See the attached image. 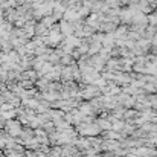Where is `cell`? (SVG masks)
<instances>
[{
    "label": "cell",
    "instance_id": "6da1fadb",
    "mask_svg": "<svg viewBox=\"0 0 157 157\" xmlns=\"http://www.w3.org/2000/svg\"><path fill=\"white\" fill-rule=\"evenodd\" d=\"M9 128V134L11 136H20L22 134V127H20L18 122L15 121H8V125H6Z\"/></svg>",
    "mask_w": 157,
    "mask_h": 157
},
{
    "label": "cell",
    "instance_id": "7a4b0ae2",
    "mask_svg": "<svg viewBox=\"0 0 157 157\" xmlns=\"http://www.w3.org/2000/svg\"><path fill=\"white\" fill-rule=\"evenodd\" d=\"M5 145H6V140L5 139H0V148H3Z\"/></svg>",
    "mask_w": 157,
    "mask_h": 157
}]
</instances>
